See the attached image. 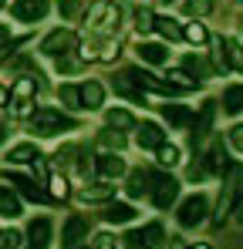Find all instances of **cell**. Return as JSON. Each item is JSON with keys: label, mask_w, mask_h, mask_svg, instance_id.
<instances>
[{"label": "cell", "mask_w": 243, "mask_h": 249, "mask_svg": "<svg viewBox=\"0 0 243 249\" xmlns=\"http://www.w3.org/2000/svg\"><path fill=\"white\" fill-rule=\"evenodd\" d=\"M64 128H75V122L64 118V115L54 111V108H38V111L31 115V131H34L38 138H51V135L64 131Z\"/></svg>", "instance_id": "obj_1"}, {"label": "cell", "mask_w": 243, "mask_h": 249, "mask_svg": "<svg viewBox=\"0 0 243 249\" xmlns=\"http://www.w3.org/2000/svg\"><path fill=\"white\" fill-rule=\"evenodd\" d=\"M226 182H223V192H220V202H216V215H213V226H223L226 212L233 209V199H237V189L243 182V168L240 165H226Z\"/></svg>", "instance_id": "obj_2"}, {"label": "cell", "mask_w": 243, "mask_h": 249, "mask_svg": "<svg viewBox=\"0 0 243 249\" xmlns=\"http://www.w3.org/2000/svg\"><path fill=\"white\" fill-rule=\"evenodd\" d=\"M119 20H122V10L119 3H98L91 14H88V24L101 34H115L119 31Z\"/></svg>", "instance_id": "obj_3"}, {"label": "cell", "mask_w": 243, "mask_h": 249, "mask_svg": "<svg viewBox=\"0 0 243 249\" xmlns=\"http://www.w3.org/2000/svg\"><path fill=\"white\" fill-rule=\"evenodd\" d=\"M149 189H152V202L159 209H169L176 202V196H179V182L172 178V175H149Z\"/></svg>", "instance_id": "obj_4"}, {"label": "cell", "mask_w": 243, "mask_h": 249, "mask_svg": "<svg viewBox=\"0 0 243 249\" xmlns=\"http://www.w3.org/2000/svg\"><path fill=\"white\" fill-rule=\"evenodd\" d=\"M202 219H206V199H202V196H189V199L179 206V226L193 229V226H200Z\"/></svg>", "instance_id": "obj_5"}, {"label": "cell", "mask_w": 243, "mask_h": 249, "mask_svg": "<svg viewBox=\"0 0 243 249\" xmlns=\"http://www.w3.org/2000/svg\"><path fill=\"white\" fill-rule=\"evenodd\" d=\"M75 47V34L71 31H54V34H47L44 44H40V54H51V57H61V54H68Z\"/></svg>", "instance_id": "obj_6"}, {"label": "cell", "mask_w": 243, "mask_h": 249, "mask_svg": "<svg viewBox=\"0 0 243 249\" xmlns=\"http://www.w3.org/2000/svg\"><path fill=\"white\" fill-rule=\"evenodd\" d=\"M81 239H88V222L81 215H71L68 226H64V236H61V246L64 249H78Z\"/></svg>", "instance_id": "obj_7"}, {"label": "cell", "mask_w": 243, "mask_h": 249, "mask_svg": "<svg viewBox=\"0 0 243 249\" xmlns=\"http://www.w3.org/2000/svg\"><path fill=\"white\" fill-rule=\"evenodd\" d=\"M27 249H47L51 246V219H34L27 229Z\"/></svg>", "instance_id": "obj_8"}, {"label": "cell", "mask_w": 243, "mask_h": 249, "mask_svg": "<svg viewBox=\"0 0 243 249\" xmlns=\"http://www.w3.org/2000/svg\"><path fill=\"white\" fill-rule=\"evenodd\" d=\"M47 14V3L44 0H17L14 3V17L17 20H40Z\"/></svg>", "instance_id": "obj_9"}, {"label": "cell", "mask_w": 243, "mask_h": 249, "mask_svg": "<svg viewBox=\"0 0 243 249\" xmlns=\"http://www.w3.org/2000/svg\"><path fill=\"white\" fill-rule=\"evenodd\" d=\"M101 101H105V91H101L98 81H84L81 84V108L95 111V108H101Z\"/></svg>", "instance_id": "obj_10"}, {"label": "cell", "mask_w": 243, "mask_h": 249, "mask_svg": "<svg viewBox=\"0 0 243 249\" xmlns=\"http://www.w3.org/2000/svg\"><path fill=\"white\" fill-rule=\"evenodd\" d=\"M7 185H17V192L20 196H27V199H34V202H44V192H40L38 185H34V178H27V175H7Z\"/></svg>", "instance_id": "obj_11"}, {"label": "cell", "mask_w": 243, "mask_h": 249, "mask_svg": "<svg viewBox=\"0 0 243 249\" xmlns=\"http://www.w3.org/2000/svg\"><path fill=\"white\" fill-rule=\"evenodd\" d=\"M98 175L112 182V178L125 175V162H122V159L115 155V152H108V155H101V159H98Z\"/></svg>", "instance_id": "obj_12"}, {"label": "cell", "mask_w": 243, "mask_h": 249, "mask_svg": "<svg viewBox=\"0 0 243 249\" xmlns=\"http://www.w3.org/2000/svg\"><path fill=\"white\" fill-rule=\"evenodd\" d=\"M162 142H165V135H162V128L156 122H142L139 128V145L142 148H159Z\"/></svg>", "instance_id": "obj_13"}, {"label": "cell", "mask_w": 243, "mask_h": 249, "mask_svg": "<svg viewBox=\"0 0 243 249\" xmlns=\"http://www.w3.org/2000/svg\"><path fill=\"white\" fill-rule=\"evenodd\" d=\"M213 101H206L202 105V111H200V118H196V128H193V145H200L202 138L209 135V128H213Z\"/></svg>", "instance_id": "obj_14"}, {"label": "cell", "mask_w": 243, "mask_h": 249, "mask_svg": "<svg viewBox=\"0 0 243 249\" xmlns=\"http://www.w3.org/2000/svg\"><path fill=\"white\" fill-rule=\"evenodd\" d=\"M115 196V185H108V182H101V185H88V189H81L78 199L81 202H108Z\"/></svg>", "instance_id": "obj_15"}, {"label": "cell", "mask_w": 243, "mask_h": 249, "mask_svg": "<svg viewBox=\"0 0 243 249\" xmlns=\"http://www.w3.org/2000/svg\"><path fill=\"white\" fill-rule=\"evenodd\" d=\"M202 165H206V172H223V168H226V152H223V142H213V145H209V152L202 155Z\"/></svg>", "instance_id": "obj_16"}, {"label": "cell", "mask_w": 243, "mask_h": 249, "mask_svg": "<svg viewBox=\"0 0 243 249\" xmlns=\"http://www.w3.org/2000/svg\"><path fill=\"white\" fill-rule=\"evenodd\" d=\"M0 215H3V219H17V215H20V199H17L7 185H0Z\"/></svg>", "instance_id": "obj_17"}, {"label": "cell", "mask_w": 243, "mask_h": 249, "mask_svg": "<svg viewBox=\"0 0 243 249\" xmlns=\"http://www.w3.org/2000/svg\"><path fill=\"white\" fill-rule=\"evenodd\" d=\"M34 91H38L34 78H17L14 88H10V105H14V101H27V98H34Z\"/></svg>", "instance_id": "obj_18"}, {"label": "cell", "mask_w": 243, "mask_h": 249, "mask_svg": "<svg viewBox=\"0 0 243 249\" xmlns=\"http://www.w3.org/2000/svg\"><path fill=\"white\" fill-rule=\"evenodd\" d=\"M162 115H165V122L172 128H186L189 124V108H182V105H162Z\"/></svg>", "instance_id": "obj_19"}, {"label": "cell", "mask_w": 243, "mask_h": 249, "mask_svg": "<svg viewBox=\"0 0 243 249\" xmlns=\"http://www.w3.org/2000/svg\"><path fill=\"white\" fill-rule=\"evenodd\" d=\"M223 111H226V115L243 111V88H240V84H233V88L223 91Z\"/></svg>", "instance_id": "obj_20"}, {"label": "cell", "mask_w": 243, "mask_h": 249, "mask_svg": "<svg viewBox=\"0 0 243 249\" xmlns=\"http://www.w3.org/2000/svg\"><path fill=\"white\" fill-rule=\"evenodd\" d=\"M223 51H226V64H233L237 71H243V44L237 37H223Z\"/></svg>", "instance_id": "obj_21"}, {"label": "cell", "mask_w": 243, "mask_h": 249, "mask_svg": "<svg viewBox=\"0 0 243 249\" xmlns=\"http://www.w3.org/2000/svg\"><path fill=\"white\" fill-rule=\"evenodd\" d=\"M125 189H128V196H132V199H139L142 192H149V172L135 168V172L128 175V185H125Z\"/></svg>", "instance_id": "obj_22"}, {"label": "cell", "mask_w": 243, "mask_h": 249, "mask_svg": "<svg viewBox=\"0 0 243 249\" xmlns=\"http://www.w3.org/2000/svg\"><path fill=\"white\" fill-rule=\"evenodd\" d=\"M34 159H38V148L34 145H14L7 152V162H14V165H24V162H34Z\"/></svg>", "instance_id": "obj_23"}, {"label": "cell", "mask_w": 243, "mask_h": 249, "mask_svg": "<svg viewBox=\"0 0 243 249\" xmlns=\"http://www.w3.org/2000/svg\"><path fill=\"white\" fill-rule=\"evenodd\" d=\"M115 91H119V94H125V98H132V101H142V105H145L142 88H135V84H132V74H122V78H115Z\"/></svg>", "instance_id": "obj_24"}, {"label": "cell", "mask_w": 243, "mask_h": 249, "mask_svg": "<svg viewBox=\"0 0 243 249\" xmlns=\"http://www.w3.org/2000/svg\"><path fill=\"white\" fill-rule=\"evenodd\" d=\"M139 57H142V61H149V64H162L169 54H165V47H162V44H139Z\"/></svg>", "instance_id": "obj_25"}, {"label": "cell", "mask_w": 243, "mask_h": 249, "mask_svg": "<svg viewBox=\"0 0 243 249\" xmlns=\"http://www.w3.org/2000/svg\"><path fill=\"white\" fill-rule=\"evenodd\" d=\"M132 124H135V118H132V115H128L125 108H112V111H108V128H119V131H128Z\"/></svg>", "instance_id": "obj_26"}, {"label": "cell", "mask_w": 243, "mask_h": 249, "mask_svg": "<svg viewBox=\"0 0 243 249\" xmlns=\"http://www.w3.org/2000/svg\"><path fill=\"white\" fill-rule=\"evenodd\" d=\"M132 215H135V209L125 206V202H115V206H108V212H105L108 222H132Z\"/></svg>", "instance_id": "obj_27"}, {"label": "cell", "mask_w": 243, "mask_h": 249, "mask_svg": "<svg viewBox=\"0 0 243 249\" xmlns=\"http://www.w3.org/2000/svg\"><path fill=\"white\" fill-rule=\"evenodd\" d=\"M58 98H61L68 108H81V88L78 84H61V88H58Z\"/></svg>", "instance_id": "obj_28"}, {"label": "cell", "mask_w": 243, "mask_h": 249, "mask_svg": "<svg viewBox=\"0 0 243 249\" xmlns=\"http://www.w3.org/2000/svg\"><path fill=\"white\" fill-rule=\"evenodd\" d=\"M142 246H149V249H159L162 246V226H159V222H152V226L142 229Z\"/></svg>", "instance_id": "obj_29"}, {"label": "cell", "mask_w": 243, "mask_h": 249, "mask_svg": "<svg viewBox=\"0 0 243 249\" xmlns=\"http://www.w3.org/2000/svg\"><path fill=\"white\" fill-rule=\"evenodd\" d=\"M156 27H159L162 37H169V41H179V37H182V31L176 27V20H172V17H156Z\"/></svg>", "instance_id": "obj_30"}, {"label": "cell", "mask_w": 243, "mask_h": 249, "mask_svg": "<svg viewBox=\"0 0 243 249\" xmlns=\"http://www.w3.org/2000/svg\"><path fill=\"white\" fill-rule=\"evenodd\" d=\"M135 27H139V34H149V31L156 27V17H152L149 7H139V10H135Z\"/></svg>", "instance_id": "obj_31"}, {"label": "cell", "mask_w": 243, "mask_h": 249, "mask_svg": "<svg viewBox=\"0 0 243 249\" xmlns=\"http://www.w3.org/2000/svg\"><path fill=\"white\" fill-rule=\"evenodd\" d=\"M156 155H159V165H179V148L176 145H165L162 142L159 148H156Z\"/></svg>", "instance_id": "obj_32"}, {"label": "cell", "mask_w": 243, "mask_h": 249, "mask_svg": "<svg viewBox=\"0 0 243 249\" xmlns=\"http://www.w3.org/2000/svg\"><path fill=\"white\" fill-rule=\"evenodd\" d=\"M186 14H189V17H206V14H213V0H186Z\"/></svg>", "instance_id": "obj_33"}, {"label": "cell", "mask_w": 243, "mask_h": 249, "mask_svg": "<svg viewBox=\"0 0 243 249\" xmlns=\"http://www.w3.org/2000/svg\"><path fill=\"white\" fill-rule=\"evenodd\" d=\"M98 145H101V148H122L125 138H122L119 128H115V131H101V135H98Z\"/></svg>", "instance_id": "obj_34"}, {"label": "cell", "mask_w": 243, "mask_h": 249, "mask_svg": "<svg viewBox=\"0 0 243 249\" xmlns=\"http://www.w3.org/2000/svg\"><path fill=\"white\" fill-rule=\"evenodd\" d=\"M182 37H186V41H193V44H206L209 34H206V27H202V24H186Z\"/></svg>", "instance_id": "obj_35"}, {"label": "cell", "mask_w": 243, "mask_h": 249, "mask_svg": "<svg viewBox=\"0 0 243 249\" xmlns=\"http://www.w3.org/2000/svg\"><path fill=\"white\" fill-rule=\"evenodd\" d=\"M88 0H61L58 3V10H61V17H78V10L84 7Z\"/></svg>", "instance_id": "obj_36"}, {"label": "cell", "mask_w": 243, "mask_h": 249, "mask_svg": "<svg viewBox=\"0 0 243 249\" xmlns=\"http://www.w3.org/2000/svg\"><path fill=\"white\" fill-rule=\"evenodd\" d=\"M51 196H54V199H68V182H64V175H54V178H51Z\"/></svg>", "instance_id": "obj_37"}, {"label": "cell", "mask_w": 243, "mask_h": 249, "mask_svg": "<svg viewBox=\"0 0 243 249\" xmlns=\"http://www.w3.org/2000/svg\"><path fill=\"white\" fill-rule=\"evenodd\" d=\"M115 57H119V44H115V41H105V47H101V54H98V61L112 64Z\"/></svg>", "instance_id": "obj_38"}, {"label": "cell", "mask_w": 243, "mask_h": 249, "mask_svg": "<svg viewBox=\"0 0 243 249\" xmlns=\"http://www.w3.org/2000/svg\"><path fill=\"white\" fill-rule=\"evenodd\" d=\"M0 249H20V232H14V229L3 232L0 236Z\"/></svg>", "instance_id": "obj_39"}, {"label": "cell", "mask_w": 243, "mask_h": 249, "mask_svg": "<svg viewBox=\"0 0 243 249\" xmlns=\"http://www.w3.org/2000/svg\"><path fill=\"white\" fill-rule=\"evenodd\" d=\"M14 115L17 118H31L34 115V101L27 98V101H14Z\"/></svg>", "instance_id": "obj_40"}, {"label": "cell", "mask_w": 243, "mask_h": 249, "mask_svg": "<svg viewBox=\"0 0 243 249\" xmlns=\"http://www.w3.org/2000/svg\"><path fill=\"white\" fill-rule=\"evenodd\" d=\"M186 68H189L193 74H200V81H202V78H206V74H209V68L202 64L200 57H186Z\"/></svg>", "instance_id": "obj_41"}, {"label": "cell", "mask_w": 243, "mask_h": 249, "mask_svg": "<svg viewBox=\"0 0 243 249\" xmlns=\"http://www.w3.org/2000/svg\"><path fill=\"white\" fill-rule=\"evenodd\" d=\"M125 246L139 249V246H142V232H125Z\"/></svg>", "instance_id": "obj_42"}, {"label": "cell", "mask_w": 243, "mask_h": 249, "mask_svg": "<svg viewBox=\"0 0 243 249\" xmlns=\"http://www.w3.org/2000/svg\"><path fill=\"white\" fill-rule=\"evenodd\" d=\"M230 142H233V145H237V148L243 152V124H237V128L230 131Z\"/></svg>", "instance_id": "obj_43"}, {"label": "cell", "mask_w": 243, "mask_h": 249, "mask_svg": "<svg viewBox=\"0 0 243 249\" xmlns=\"http://www.w3.org/2000/svg\"><path fill=\"white\" fill-rule=\"evenodd\" d=\"M81 61H95V57H98V54H95V47H88V44H81Z\"/></svg>", "instance_id": "obj_44"}, {"label": "cell", "mask_w": 243, "mask_h": 249, "mask_svg": "<svg viewBox=\"0 0 243 249\" xmlns=\"http://www.w3.org/2000/svg\"><path fill=\"white\" fill-rule=\"evenodd\" d=\"M98 249H115L112 246V236H98Z\"/></svg>", "instance_id": "obj_45"}, {"label": "cell", "mask_w": 243, "mask_h": 249, "mask_svg": "<svg viewBox=\"0 0 243 249\" xmlns=\"http://www.w3.org/2000/svg\"><path fill=\"white\" fill-rule=\"evenodd\" d=\"M233 212H237V219L243 222V192H240V199H237V209H233Z\"/></svg>", "instance_id": "obj_46"}, {"label": "cell", "mask_w": 243, "mask_h": 249, "mask_svg": "<svg viewBox=\"0 0 243 249\" xmlns=\"http://www.w3.org/2000/svg\"><path fill=\"white\" fill-rule=\"evenodd\" d=\"M3 138H7V128H3V122H0V142H3Z\"/></svg>", "instance_id": "obj_47"}, {"label": "cell", "mask_w": 243, "mask_h": 249, "mask_svg": "<svg viewBox=\"0 0 243 249\" xmlns=\"http://www.w3.org/2000/svg\"><path fill=\"white\" fill-rule=\"evenodd\" d=\"M3 37H7V27H0V41H3Z\"/></svg>", "instance_id": "obj_48"}, {"label": "cell", "mask_w": 243, "mask_h": 249, "mask_svg": "<svg viewBox=\"0 0 243 249\" xmlns=\"http://www.w3.org/2000/svg\"><path fill=\"white\" fill-rule=\"evenodd\" d=\"M3 98H7V94H3V88H0V105H3Z\"/></svg>", "instance_id": "obj_49"}, {"label": "cell", "mask_w": 243, "mask_h": 249, "mask_svg": "<svg viewBox=\"0 0 243 249\" xmlns=\"http://www.w3.org/2000/svg\"><path fill=\"white\" fill-rule=\"evenodd\" d=\"M193 249H209V246H193Z\"/></svg>", "instance_id": "obj_50"}, {"label": "cell", "mask_w": 243, "mask_h": 249, "mask_svg": "<svg viewBox=\"0 0 243 249\" xmlns=\"http://www.w3.org/2000/svg\"><path fill=\"white\" fill-rule=\"evenodd\" d=\"M0 7H3V0H0Z\"/></svg>", "instance_id": "obj_51"}, {"label": "cell", "mask_w": 243, "mask_h": 249, "mask_svg": "<svg viewBox=\"0 0 243 249\" xmlns=\"http://www.w3.org/2000/svg\"><path fill=\"white\" fill-rule=\"evenodd\" d=\"M240 3H243V0H240Z\"/></svg>", "instance_id": "obj_52"}]
</instances>
